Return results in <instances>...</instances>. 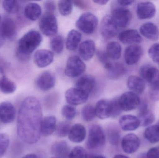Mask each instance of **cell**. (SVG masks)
<instances>
[{"mask_svg":"<svg viewBox=\"0 0 159 158\" xmlns=\"http://www.w3.org/2000/svg\"><path fill=\"white\" fill-rule=\"evenodd\" d=\"M111 17L118 28H125L130 23L132 16L129 9L117 6L112 10Z\"/></svg>","mask_w":159,"mask_h":158,"instance_id":"cell-10","label":"cell"},{"mask_svg":"<svg viewBox=\"0 0 159 158\" xmlns=\"http://www.w3.org/2000/svg\"><path fill=\"white\" fill-rule=\"evenodd\" d=\"M140 33L143 36L152 41H157L159 39V30L157 25L152 22H147L140 28Z\"/></svg>","mask_w":159,"mask_h":158,"instance_id":"cell-25","label":"cell"},{"mask_svg":"<svg viewBox=\"0 0 159 158\" xmlns=\"http://www.w3.org/2000/svg\"><path fill=\"white\" fill-rule=\"evenodd\" d=\"M93 158H106L105 157L103 156H96L94 157Z\"/></svg>","mask_w":159,"mask_h":158,"instance_id":"cell-55","label":"cell"},{"mask_svg":"<svg viewBox=\"0 0 159 158\" xmlns=\"http://www.w3.org/2000/svg\"><path fill=\"white\" fill-rule=\"evenodd\" d=\"M79 52L82 59L85 61L90 60L95 53V43L92 40L84 41L80 45Z\"/></svg>","mask_w":159,"mask_h":158,"instance_id":"cell-24","label":"cell"},{"mask_svg":"<svg viewBox=\"0 0 159 158\" xmlns=\"http://www.w3.org/2000/svg\"><path fill=\"white\" fill-rule=\"evenodd\" d=\"M74 3L75 6L80 9H84L88 8V5L84 1H75L74 2Z\"/></svg>","mask_w":159,"mask_h":158,"instance_id":"cell-49","label":"cell"},{"mask_svg":"<svg viewBox=\"0 0 159 158\" xmlns=\"http://www.w3.org/2000/svg\"><path fill=\"white\" fill-rule=\"evenodd\" d=\"M43 116L42 106L37 98L30 96L23 100L19 110L17 132L25 143L34 144L40 140Z\"/></svg>","mask_w":159,"mask_h":158,"instance_id":"cell-1","label":"cell"},{"mask_svg":"<svg viewBox=\"0 0 159 158\" xmlns=\"http://www.w3.org/2000/svg\"><path fill=\"white\" fill-rule=\"evenodd\" d=\"M86 136V130L81 124L76 123L72 126L68 137L71 142L80 143L85 140Z\"/></svg>","mask_w":159,"mask_h":158,"instance_id":"cell-27","label":"cell"},{"mask_svg":"<svg viewBox=\"0 0 159 158\" xmlns=\"http://www.w3.org/2000/svg\"><path fill=\"white\" fill-rule=\"evenodd\" d=\"M143 54V48L136 44L131 45L125 49L124 59L127 65L133 66L137 64Z\"/></svg>","mask_w":159,"mask_h":158,"instance_id":"cell-14","label":"cell"},{"mask_svg":"<svg viewBox=\"0 0 159 158\" xmlns=\"http://www.w3.org/2000/svg\"><path fill=\"white\" fill-rule=\"evenodd\" d=\"M16 83L5 76L0 78V92L5 94L13 93L16 90Z\"/></svg>","mask_w":159,"mask_h":158,"instance_id":"cell-34","label":"cell"},{"mask_svg":"<svg viewBox=\"0 0 159 158\" xmlns=\"http://www.w3.org/2000/svg\"><path fill=\"white\" fill-rule=\"evenodd\" d=\"M59 11L63 16H68L71 14L73 10V2L71 1H60L58 4Z\"/></svg>","mask_w":159,"mask_h":158,"instance_id":"cell-40","label":"cell"},{"mask_svg":"<svg viewBox=\"0 0 159 158\" xmlns=\"http://www.w3.org/2000/svg\"><path fill=\"white\" fill-rule=\"evenodd\" d=\"M139 158H147L146 156H144V155H141L140 157H139Z\"/></svg>","mask_w":159,"mask_h":158,"instance_id":"cell-56","label":"cell"},{"mask_svg":"<svg viewBox=\"0 0 159 158\" xmlns=\"http://www.w3.org/2000/svg\"><path fill=\"white\" fill-rule=\"evenodd\" d=\"M147 158H159V147L150 148L146 155Z\"/></svg>","mask_w":159,"mask_h":158,"instance_id":"cell-47","label":"cell"},{"mask_svg":"<svg viewBox=\"0 0 159 158\" xmlns=\"http://www.w3.org/2000/svg\"><path fill=\"white\" fill-rule=\"evenodd\" d=\"M106 53L109 59L117 60L121 56V45L117 42H110L107 44Z\"/></svg>","mask_w":159,"mask_h":158,"instance_id":"cell-33","label":"cell"},{"mask_svg":"<svg viewBox=\"0 0 159 158\" xmlns=\"http://www.w3.org/2000/svg\"><path fill=\"white\" fill-rule=\"evenodd\" d=\"M96 86L95 79L91 75L80 77L75 83V87L89 95L94 91Z\"/></svg>","mask_w":159,"mask_h":158,"instance_id":"cell-21","label":"cell"},{"mask_svg":"<svg viewBox=\"0 0 159 158\" xmlns=\"http://www.w3.org/2000/svg\"><path fill=\"white\" fill-rule=\"evenodd\" d=\"M120 41L124 44H136L143 41L140 33L134 29H128L121 32L119 35Z\"/></svg>","mask_w":159,"mask_h":158,"instance_id":"cell-23","label":"cell"},{"mask_svg":"<svg viewBox=\"0 0 159 158\" xmlns=\"http://www.w3.org/2000/svg\"><path fill=\"white\" fill-rule=\"evenodd\" d=\"M118 101L122 111L134 110L141 104V100L138 96L131 92L124 93L118 98Z\"/></svg>","mask_w":159,"mask_h":158,"instance_id":"cell-9","label":"cell"},{"mask_svg":"<svg viewBox=\"0 0 159 158\" xmlns=\"http://www.w3.org/2000/svg\"><path fill=\"white\" fill-rule=\"evenodd\" d=\"M10 139L8 135L0 133V157L5 154L9 146Z\"/></svg>","mask_w":159,"mask_h":158,"instance_id":"cell-43","label":"cell"},{"mask_svg":"<svg viewBox=\"0 0 159 158\" xmlns=\"http://www.w3.org/2000/svg\"><path fill=\"white\" fill-rule=\"evenodd\" d=\"M107 135L109 143L113 146H117L120 139V132L115 125L109 126L107 128Z\"/></svg>","mask_w":159,"mask_h":158,"instance_id":"cell-36","label":"cell"},{"mask_svg":"<svg viewBox=\"0 0 159 158\" xmlns=\"http://www.w3.org/2000/svg\"><path fill=\"white\" fill-rule=\"evenodd\" d=\"M96 55L99 61L102 64L105 68L107 70L111 67L112 63L110 62L106 52L98 50L96 53Z\"/></svg>","mask_w":159,"mask_h":158,"instance_id":"cell-45","label":"cell"},{"mask_svg":"<svg viewBox=\"0 0 159 158\" xmlns=\"http://www.w3.org/2000/svg\"><path fill=\"white\" fill-rule=\"evenodd\" d=\"M87 152L81 146L75 147L70 152L69 158H87Z\"/></svg>","mask_w":159,"mask_h":158,"instance_id":"cell-44","label":"cell"},{"mask_svg":"<svg viewBox=\"0 0 159 158\" xmlns=\"http://www.w3.org/2000/svg\"><path fill=\"white\" fill-rule=\"evenodd\" d=\"M42 13L41 6L37 3H29L24 8V15L26 18L31 21L37 20L41 17Z\"/></svg>","mask_w":159,"mask_h":158,"instance_id":"cell-30","label":"cell"},{"mask_svg":"<svg viewBox=\"0 0 159 158\" xmlns=\"http://www.w3.org/2000/svg\"><path fill=\"white\" fill-rule=\"evenodd\" d=\"M127 85L131 92L137 95L143 93L145 89L144 80L141 77L134 75L129 76L128 78Z\"/></svg>","mask_w":159,"mask_h":158,"instance_id":"cell-28","label":"cell"},{"mask_svg":"<svg viewBox=\"0 0 159 158\" xmlns=\"http://www.w3.org/2000/svg\"><path fill=\"white\" fill-rule=\"evenodd\" d=\"M100 31L103 37L110 39L116 36L118 32V27L111 16L106 15L102 19Z\"/></svg>","mask_w":159,"mask_h":158,"instance_id":"cell-12","label":"cell"},{"mask_svg":"<svg viewBox=\"0 0 159 158\" xmlns=\"http://www.w3.org/2000/svg\"><path fill=\"white\" fill-rule=\"evenodd\" d=\"M42 37L37 31L32 30L25 33L18 43L16 55L21 60H26L41 44Z\"/></svg>","mask_w":159,"mask_h":158,"instance_id":"cell-2","label":"cell"},{"mask_svg":"<svg viewBox=\"0 0 159 158\" xmlns=\"http://www.w3.org/2000/svg\"><path fill=\"white\" fill-rule=\"evenodd\" d=\"M57 125V119L54 116H47L43 118L41 123V135L46 137L50 136L55 132Z\"/></svg>","mask_w":159,"mask_h":158,"instance_id":"cell-26","label":"cell"},{"mask_svg":"<svg viewBox=\"0 0 159 158\" xmlns=\"http://www.w3.org/2000/svg\"><path fill=\"white\" fill-rule=\"evenodd\" d=\"M108 78L116 80L123 77L126 72L125 66L120 63H112L111 67L107 70Z\"/></svg>","mask_w":159,"mask_h":158,"instance_id":"cell-32","label":"cell"},{"mask_svg":"<svg viewBox=\"0 0 159 158\" xmlns=\"http://www.w3.org/2000/svg\"><path fill=\"white\" fill-rule=\"evenodd\" d=\"M70 152L69 145L65 141L57 142L51 147V154L56 157L69 158Z\"/></svg>","mask_w":159,"mask_h":158,"instance_id":"cell-29","label":"cell"},{"mask_svg":"<svg viewBox=\"0 0 159 158\" xmlns=\"http://www.w3.org/2000/svg\"><path fill=\"white\" fill-rule=\"evenodd\" d=\"M16 117L15 107L10 102L0 103V121L4 124L11 123Z\"/></svg>","mask_w":159,"mask_h":158,"instance_id":"cell-15","label":"cell"},{"mask_svg":"<svg viewBox=\"0 0 159 158\" xmlns=\"http://www.w3.org/2000/svg\"><path fill=\"white\" fill-rule=\"evenodd\" d=\"M81 40V34L78 31L71 30L68 33L66 40V48L70 51L76 50Z\"/></svg>","mask_w":159,"mask_h":158,"instance_id":"cell-31","label":"cell"},{"mask_svg":"<svg viewBox=\"0 0 159 158\" xmlns=\"http://www.w3.org/2000/svg\"><path fill=\"white\" fill-rule=\"evenodd\" d=\"M0 33L5 39L11 40L16 35V26L14 20L8 17L4 18L0 23Z\"/></svg>","mask_w":159,"mask_h":158,"instance_id":"cell-19","label":"cell"},{"mask_svg":"<svg viewBox=\"0 0 159 158\" xmlns=\"http://www.w3.org/2000/svg\"><path fill=\"white\" fill-rule=\"evenodd\" d=\"M34 60L36 66L39 68L48 66L53 62L54 54L51 51L46 49H41L35 52Z\"/></svg>","mask_w":159,"mask_h":158,"instance_id":"cell-18","label":"cell"},{"mask_svg":"<svg viewBox=\"0 0 159 158\" xmlns=\"http://www.w3.org/2000/svg\"><path fill=\"white\" fill-rule=\"evenodd\" d=\"M61 114L67 120H72L76 116V108L74 106L66 105L62 108Z\"/></svg>","mask_w":159,"mask_h":158,"instance_id":"cell-42","label":"cell"},{"mask_svg":"<svg viewBox=\"0 0 159 158\" xmlns=\"http://www.w3.org/2000/svg\"><path fill=\"white\" fill-rule=\"evenodd\" d=\"M96 117L100 119L118 117L122 110L119 104L118 98L112 100L102 99L96 103L95 107Z\"/></svg>","mask_w":159,"mask_h":158,"instance_id":"cell-4","label":"cell"},{"mask_svg":"<svg viewBox=\"0 0 159 158\" xmlns=\"http://www.w3.org/2000/svg\"><path fill=\"white\" fill-rule=\"evenodd\" d=\"M39 28L45 36L53 37L56 35L58 32V26L54 14L46 12L39 21Z\"/></svg>","mask_w":159,"mask_h":158,"instance_id":"cell-6","label":"cell"},{"mask_svg":"<svg viewBox=\"0 0 159 158\" xmlns=\"http://www.w3.org/2000/svg\"><path fill=\"white\" fill-rule=\"evenodd\" d=\"M138 118L140 126L148 127L155 122L156 118L154 113L149 109L147 104L143 103L140 106Z\"/></svg>","mask_w":159,"mask_h":158,"instance_id":"cell-22","label":"cell"},{"mask_svg":"<svg viewBox=\"0 0 159 158\" xmlns=\"http://www.w3.org/2000/svg\"><path fill=\"white\" fill-rule=\"evenodd\" d=\"M5 41V39L4 37L0 33V48H1L3 45Z\"/></svg>","mask_w":159,"mask_h":158,"instance_id":"cell-53","label":"cell"},{"mask_svg":"<svg viewBox=\"0 0 159 158\" xmlns=\"http://www.w3.org/2000/svg\"><path fill=\"white\" fill-rule=\"evenodd\" d=\"M44 8L48 13L54 14L56 10V6L53 1H46L44 3Z\"/></svg>","mask_w":159,"mask_h":158,"instance_id":"cell-48","label":"cell"},{"mask_svg":"<svg viewBox=\"0 0 159 158\" xmlns=\"http://www.w3.org/2000/svg\"><path fill=\"white\" fill-rule=\"evenodd\" d=\"M120 127L125 131H132L137 130L140 126V122L137 117L131 115L121 116L119 120Z\"/></svg>","mask_w":159,"mask_h":158,"instance_id":"cell-20","label":"cell"},{"mask_svg":"<svg viewBox=\"0 0 159 158\" xmlns=\"http://www.w3.org/2000/svg\"><path fill=\"white\" fill-rule=\"evenodd\" d=\"M113 158H129L127 156L122 155H117L115 156Z\"/></svg>","mask_w":159,"mask_h":158,"instance_id":"cell-54","label":"cell"},{"mask_svg":"<svg viewBox=\"0 0 159 158\" xmlns=\"http://www.w3.org/2000/svg\"><path fill=\"white\" fill-rule=\"evenodd\" d=\"M1 20H2V18H1V15H0V23H1Z\"/></svg>","mask_w":159,"mask_h":158,"instance_id":"cell-57","label":"cell"},{"mask_svg":"<svg viewBox=\"0 0 159 158\" xmlns=\"http://www.w3.org/2000/svg\"><path fill=\"white\" fill-rule=\"evenodd\" d=\"M57 158V157H53V158Z\"/></svg>","mask_w":159,"mask_h":158,"instance_id":"cell-58","label":"cell"},{"mask_svg":"<svg viewBox=\"0 0 159 158\" xmlns=\"http://www.w3.org/2000/svg\"><path fill=\"white\" fill-rule=\"evenodd\" d=\"M148 53L150 58L154 62L159 63V42L153 44L149 48Z\"/></svg>","mask_w":159,"mask_h":158,"instance_id":"cell-46","label":"cell"},{"mask_svg":"<svg viewBox=\"0 0 159 158\" xmlns=\"http://www.w3.org/2000/svg\"><path fill=\"white\" fill-rule=\"evenodd\" d=\"M134 1H131V0H119V1H117V2L122 6H127L131 5L133 3H134Z\"/></svg>","mask_w":159,"mask_h":158,"instance_id":"cell-50","label":"cell"},{"mask_svg":"<svg viewBox=\"0 0 159 158\" xmlns=\"http://www.w3.org/2000/svg\"><path fill=\"white\" fill-rule=\"evenodd\" d=\"M81 114L83 120L87 122L91 121L96 116L95 108L92 105H86L82 109Z\"/></svg>","mask_w":159,"mask_h":158,"instance_id":"cell-39","label":"cell"},{"mask_svg":"<svg viewBox=\"0 0 159 158\" xmlns=\"http://www.w3.org/2000/svg\"><path fill=\"white\" fill-rule=\"evenodd\" d=\"M71 127V123L69 122H61L57 124L55 133L58 137H66L69 135Z\"/></svg>","mask_w":159,"mask_h":158,"instance_id":"cell-38","label":"cell"},{"mask_svg":"<svg viewBox=\"0 0 159 158\" xmlns=\"http://www.w3.org/2000/svg\"><path fill=\"white\" fill-rule=\"evenodd\" d=\"M141 145L140 138L134 134L126 135L122 138L121 146L122 150L128 154H134L138 151Z\"/></svg>","mask_w":159,"mask_h":158,"instance_id":"cell-13","label":"cell"},{"mask_svg":"<svg viewBox=\"0 0 159 158\" xmlns=\"http://www.w3.org/2000/svg\"><path fill=\"white\" fill-rule=\"evenodd\" d=\"M2 7L7 13L15 14L18 12L20 9V5L17 1H4L2 2Z\"/></svg>","mask_w":159,"mask_h":158,"instance_id":"cell-41","label":"cell"},{"mask_svg":"<svg viewBox=\"0 0 159 158\" xmlns=\"http://www.w3.org/2000/svg\"><path fill=\"white\" fill-rule=\"evenodd\" d=\"M56 84V78L51 72L44 71L37 78L35 84L38 89L44 92L49 91Z\"/></svg>","mask_w":159,"mask_h":158,"instance_id":"cell-16","label":"cell"},{"mask_svg":"<svg viewBox=\"0 0 159 158\" xmlns=\"http://www.w3.org/2000/svg\"><path fill=\"white\" fill-rule=\"evenodd\" d=\"M142 79L146 81L150 86L149 96L154 102L159 101V70L150 65L142 66L139 70Z\"/></svg>","mask_w":159,"mask_h":158,"instance_id":"cell-3","label":"cell"},{"mask_svg":"<svg viewBox=\"0 0 159 158\" xmlns=\"http://www.w3.org/2000/svg\"><path fill=\"white\" fill-rule=\"evenodd\" d=\"M106 135L102 128L98 124L92 125L89 129L87 147L89 150H96L105 144Z\"/></svg>","mask_w":159,"mask_h":158,"instance_id":"cell-5","label":"cell"},{"mask_svg":"<svg viewBox=\"0 0 159 158\" xmlns=\"http://www.w3.org/2000/svg\"><path fill=\"white\" fill-rule=\"evenodd\" d=\"M22 158H38L36 155L34 154H28V155H25Z\"/></svg>","mask_w":159,"mask_h":158,"instance_id":"cell-52","label":"cell"},{"mask_svg":"<svg viewBox=\"0 0 159 158\" xmlns=\"http://www.w3.org/2000/svg\"><path fill=\"white\" fill-rule=\"evenodd\" d=\"M86 70V65L82 59L77 56L68 58L65 69V73L70 78H76L82 75Z\"/></svg>","mask_w":159,"mask_h":158,"instance_id":"cell-8","label":"cell"},{"mask_svg":"<svg viewBox=\"0 0 159 158\" xmlns=\"http://www.w3.org/2000/svg\"><path fill=\"white\" fill-rule=\"evenodd\" d=\"M97 17L92 13L86 12L80 16L76 22L78 29L86 34H91L96 30L98 26Z\"/></svg>","mask_w":159,"mask_h":158,"instance_id":"cell-7","label":"cell"},{"mask_svg":"<svg viewBox=\"0 0 159 158\" xmlns=\"http://www.w3.org/2000/svg\"><path fill=\"white\" fill-rule=\"evenodd\" d=\"M145 138L152 144L159 142V125H150L146 129L144 133Z\"/></svg>","mask_w":159,"mask_h":158,"instance_id":"cell-35","label":"cell"},{"mask_svg":"<svg viewBox=\"0 0 159 158\" xmlns=\"http://www.w3.org/2000/svg\"><path fill=\"white\" fill-rule=\"evenodd\" d=\"M64 45V39L61 35H55L50 40V47L52 51L56 53L60 54L62 52Z\"/></svg>","mask_w":159,"mask_h":158,"instance_id":"cell-37","label":"cell"},{"mask_svg":"<svg viewBox=\"0 0 159 158\" xmlns=\"http://www.w3.org/2000/svg\"><path fill=\"white\" fill-rule=\"evenodd\" d=\"M89 96V94L75 87L68 89L65 93L66 101L72 106L84 104L88 101Z\"/></svg>","mask_w":159,"mask_h":158,"instance_id":"cell-11","label":"cell"},{"mask_svg":"<svg viewBox=\"0 0 159 158\" xmlns=\"http://www.w3.org/2000/svg\"><path fill=\"white\" fill-rule=\"evenodd\" d=\"M156 7L153 3L143 2L139 3L136 7V14L141 19H149L156 15Z\"/></svg>","mask_w":159,"mask_h":158,"instance_id":"cell-17","label":"cell"},{"mask_svg":"<svg viewBox=\"0 0 159 158\" xmlns=\"http://www.w3.org/2000/svg\"><path fill=\"white\" fill-rule=\"evenodd\" d=\"M93 2L97 4L100 5H104L108 2V1H107V0H95V1H93Z\"/></svg>","mask_w":159,"mask_h":158,"instance_id":"cell-51","label":"cell"}]
</instances>
